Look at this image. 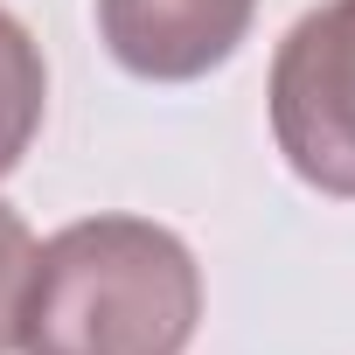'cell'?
Segmentation results:
<instances>
[{"instance_id":"obj_5","label":"cell","mask_w":355,"mask_h":355,"mask_svg":"<svg viewBox=\"0 0 355 355\" xmlns=\"http://www.w3.org/2000/svg\"><path fill=\"white\" fill-rule=\"evenodd\" d=\"M28 258H35L28 223L0 202V355H15V313H21V286H28Z\"/></svg>"},{"instance_id":"obj_3","label":"cell","mask_w":355,"mask_h":355,"mask_svg":"<svg viewBox=\"0 0 355 355\" xmlns=\"http://www.w3.org/2000/svg\"><path fill=\"white\" fill-rule=\"evenodd\" d=\"M258 0H98V35L146 84H196L237 56Z\"/></svg>"},{"instance_id":"obj_4","label":"cell","mask_w":355,"mask_h":355,"mask_svg":"<svg viewBox=\"0 0 355 355\" xmlns=\"http://www.w3.org/2000/svg\"><path fill=\"white\" fill-rule=\"evenodd\" d=\"M42 112H49V63H42V42L0 8V182L21 167V153L35 146L42 132Z\"/></svg>"},{"instance_id":"obj_1","label":"cell","mask_w":355,"mask_h":355,"mask_svg":"<svg viewBox=\"0 0 355 355\" xmlns=\"http://www.w3.org/2000/svg\"><path fill=\"white\" fill-rule=\"evenodd\" d=\"M202 320V265L167 223L84 216L28 258L21 355H189Z\"/></svg>"},{"instance_id":"obj_2","label":"cell","mask_w":355,"mask_h":355,"mask_svg":"<svg viewBox=\"0 0 355 355\" xmlns=\"http://www.w3.org/2000/svg\"><path fill=\"white\" fill-rule=\"evenodd\" d=\"M272 139L306 189L355 202V0L306 8L272 56Z\"/></svg>"}]
</instances>
